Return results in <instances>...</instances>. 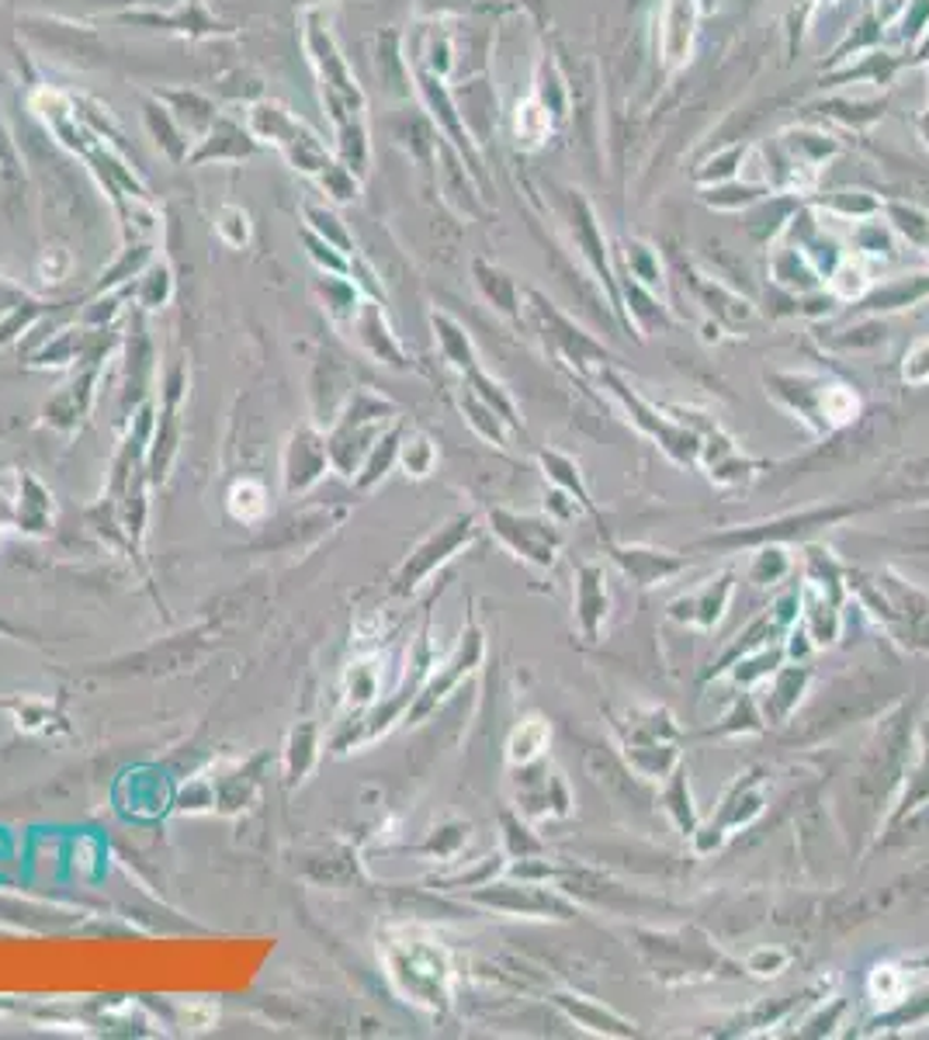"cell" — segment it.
<instances>
[{"mask_svg":"<svg viewBox=\"0 0 929 1040\" xmlns=\"http://www.w3.org/2000/svg\"><path fill=\"white\" fill-rule=\"evenodd\" d=\"M746 157V146H729V149H718V154L705 163V170H697V181L705 184H725V181H735V167L743 163Z\"/></svg>","mask_w":929,"mask_h":1040,"instance_id":"cell-15","label":"cell"},{"mask_svg":"<svg viewBox=\"0 0 929 1040\" xmlns=\"http://www.w3.org/2000/svg\"><path fill=\"white\" fill-rule=\"evenodd\" d=\"M146 125L149 132L157 136V143L163 146V154L170 160H187V139H184V129L178 125V119L170 115L167 108H160L157 101L146 105Z\"/></svg>","mask_w":929,"mask_h":1040,"instance_id":"cell-8","label":"cell"},{"mask_svg":"<svg viewBox=\"0 0 929 1040\" xmlns=\"http://www.w3.org/2000/svg\"><path fill=\"white\" fill-rule=\"evenodd\" d=\"M899 39L902 42H919L922 32L929 28V0H908V8L899 22Z\"/></svg>","mask_w":929,"mask_h":1040,"instance_id":"cell-16","label":"cell"},{"mask_svg":"<svg viewBox=\"0 0 929 1040\" xmlns=\"http://www.w3.org/2000/svg\"><path fill=\"white\" fill-rule=\"evenodd\" d=\"M628 264L646 285H659V264H656L652 247H646V243H638V240L628 243Z\"/></svg>","mask_w":929,"mask_h":1040,"instance_id":"cell-17","label":"cell"},{"mask_svg":"<svg viewBox=\"0 0 929 1040\" xmlns=\"http://www.w3.org/2000/svg\"><path fill=\"white\" fill-rule=\"evenodd\" d=\"M773 278L781 281V285L794 289V292H805V289H815L819 281H815V271H811V260L794 250V247H784L777 250L773 257Z\"/></svg>","mask_w":929,"mask_h":1040,"instance_id":"cell-11","label":"cell"},{"mask_svg":"<svg viewBox=\"0 0 929 1040\" xmlns=\"http://www.w3.org/2000/svg\"><path fill=\"white\" fill-rule=\"evenodd\" d=\"M565 205H569V230L576 233L579 247L586 250V257H590V264L603 278H611L607 274V254H603V240H600V225H597L594 208L586 205V198L579 192H565Z\"/></svg>","mask_w":929,"mask_h":1040,"instance_id":"cell-4","label":"cell"},{"mask_svg":"<svg viewBox=\"0 0 929 1040\" xmlns=\"http://www.w3.org/2000/svg\"><path fill=\"white\" fill-rule=\"evenodd\" d=\"M781 146L798 163H805L808 170L829 163L832 157L840 154V143L832 136H826V132H819V129H791V132H784V136H781Z\"/></svg>","mask_w":929,"mask_h":1040,"instance_id":"cell-6","label":"cell"},{"mask_svg":"<svg viewBox=\"0 0 929 1040\" xmlns=\"http://www.w3.org/2000/svg\"><path fill=\"white\" fill-rule=\"evenodd\" d=\"M905 63H913V56H908V60H899V56L875 49V52H867L857 66H843V70H836V73H829V77L822 81V87L860 84V81H870V84L884 87V84H891V77H895V73H899Z\"/></svg>","mask_w":929,"mask_h":1040,"instance_id":"cell-5","label":"cell"},{"mask_svg":"<svg viewBox=\"0 0 929 1040\" xmlns=\"http://www.w3.org/2000/svg\"><path fill=\"white\" fill-rule=\"evenodd\" d=\"M257 149L250 129H243L230 119H216L208 125V136L201 143L198 154H192L187 160L192 163H205V160H243Z\"/></svg>","mask_w":929,"mask_h":1040,"instance_id":"cell-3","label":"cell"},{"mask_svg":"<svg viewBox=\"0 0 929 1040\" xmlns=\"http://www.w3.org/2000/svg\"><path fill=\"white\" fill-rule=\"evenodd\" d=\"M922 295H929V281L919 274V278L895 281V285L878 289L875 295L867 298V309H902V306H913V302H919Z\"/></svg>","mask_w":929,"mask_h":1040,"instance_id":"cell-12","label":"cell"},{"mask_svg":"<svg viewBox=\"0 0 929 1040\" xmlns=\"http://www.w3.org/2000/svg\"><path fill=\"white\" fill-rule=\"evenodd\" d=\"M694 32H697V0H667V4H662V32H659L667 70H680L690 60Z\"/></svg>","mask_w":929,"mask_h":1040,"instance_id":"cell-2","label":"cell"},{"mask_svg":"<svg viewBox=\"0 0 929 1040\" xmlns=\"http://www.w3.org/2000/svg\"><path fill=\"white\" fill-rule=\"evenodd\" d=\"M548 125H552V115L541 108L538 98H527L517 105V143H524L527 149L541 146V139L548 136Z\"/></svg>","mask_w":929,"mask_h":1040,"instance_id":"cell-13","label":"cell"},{"mask_svg":"<svg viewBox=\"0 0 929 1040\" xmlns=\"http://www.w3.org/2000/svg\"><path fill=\"white\" fill-rule=\"evenodd\" d=\"M770 195V184H738V181H725L714 184L705 192V201L711 208H722V212H738V208H753L760 198Z\"/></svg>","mask_w":929,"mask_h":1040,"instance_id":"cell-9","label":"cell"},{"mask_svg":"<svg viewBox=\"0 0 929 1040\" xmlns=\"http://www.w3.org/2000/svg\"><path fill=\"white\" fill-rule=\"evenodd\" d=\"M926 254H929V240H926Z\"/></svg>","mask_w":929,"mask_h":1040,"instance_id":"cell-20","label":"cell"},{"mask_svg":"<svg viewBox=\"0 0 929 1040\" xmlns=\"http://www.w3.org/2000/svg\"><path fill=\"white\" fill-rule=\"evenodd\" d=\"M811 111H819L826 119H836L843 125H853V129H867L870 122H878L884 115V101H822L815 105Z\"/></svg>","mask_w":929,"mask_h":1040,"instance_id":"cell-10","label":"cell"},{"mask_svg":"<svg viewBox=\"0 0 929 1040\" xmlns=\"http://www.w3.org/2000/svg\"><path fill=\"white\" fill-rule=\"evenodd\" d=\"M905 378H908V382H929V337H922L919 344L913 347V354H908Z\"/></svg>","mask_w":929,"mask_h":1040,"instance_id":"cell-18","label":"cell"},{"mask_svg":"<svg viewBox=\"0 0 929 1040\" xmlns=\"http://www.w3.org/2000/svg\"><path fill=\"white\" fill-rule=\"evenodd\" d=\"M246 129H250L254 139H264V143L278 146L281 154L292 160V167L302 170V174L319 178L333 163L330 154H327V146L319 143V136H313V132L281 105L264 101V105L250 108V115H246Z\"/></svg>","mask_w":929,"mask_h":1040,"instance_id":"cell-1","label":"cell"},{"mask_svg":"<svg viewBox=\"0 0 929 1040\" xmlns=\"http://www.w3.org/2000/svg\"><path fill=\"white\" fill-rule=\"evenodd\" d=\"M881 212L895 233H902L913 247H926L929 240V212L916 201H881Z\"/></svg>","mask_w":929,"mask_h":1040,"instance_id":"cell-7","label":"cell"},{"mask_svg":"<svg viewBox=\"0 0 929 1040\" xmlns=\"http://www.w3.org/2000/svg\"><path fill=\"white\" fill-rule=\"evenodd\" d=\"M829 212H836L843 219H853V222H864V219H875L881 216V201L870 198L867 192H836L829 201H826Z\"/></svg>","mask_w":929,"mask_h":1040,"instance_id":"cell-14","label":"cell"},{"mask_svg":"<svg viewBox=\"0 0 929 1040\" xmlns=\"http://www.w3.org/2000/svg\"><path fill=\"white\" fill-rule=\"evenodd\" d=\"M916 60H929V39H926V42L919 46V56H916ZM916 60H913V63H916ZM916 132H919L922 146L929 149V105H926V111H922V115L916 119Z\"/></svg>","mask_w":929,"mask_h":1040,"instance_id":"cell-19","label":"cell"}]
</instances>
